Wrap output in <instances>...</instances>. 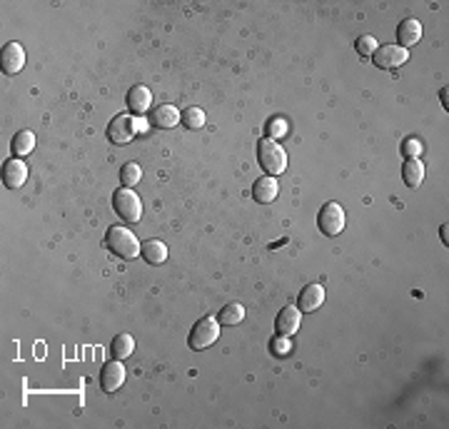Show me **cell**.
Returning <instances> with one entry per match:
<instances>
[{"label": "cell", "mask_w": 449, "mask_h": 429, "mask_svg": "<svg viewBox=\"0 0 449 429\" xmlns=\"http://www.w3.org/2000/svg\"><path fill=\"white\" fill-rule=\"evenodd\" d=\"M105 247L120 260H135V258H140V252H142L137 237L132 235L127 227H123V225H113V227L108 230V235H105Z\"/></svg>", "instance_id": "6da1fadb"}, {"label": "cell", "mask_w": 449, "mask_h": 429, "mask_svg": "<svg viewBox=\"0 0 449 429\" xmlns=\"http://www.w3.org/2000/svg\"><path fill=\"white\" fill-rule=\"evenodd\" d=\"M257 162L265 170V175H282L287 170V153L272 138H260L257 143Z\"/></svg>", "instance_id": "7a4b0ae2"}, {"label": "cell", "mask_w": 449, "mask_h": 429, "mask_svg": "<svg viewBox=\"0 0 449 429\" xmlns=\"http://www.w3.org/2000/svg\"><path fill=\"white\" fill-rule=\"evenodd\" d=\"M217 337H220V322H217L215 317H202V320L195 322V327L190 330L188 344L195 352H202V349H207L210 344H215Z\"/></svg>", "instance_id": "3957f363"}, {"label": "cell", "mask_w": 449, "mask_h": 429, "mask_svg": "<svg viewBox=\"0 0 449 429\" xmlns=\"http://www.w3.org/2000/svg\"><path fill=\"white\" fill-rule=\"evenodd\" d=\"M347 225V215H345V207L340 202H324L322 210L317 215V227L322 235L327 237H337L345 230Z\"/></svg>", "instance_id": "277c9868"}, {"label": "cell", "mask_w": 449, "mask_h": 429, "mask_svg": "<svg viewBox=\"0 0 449 429\" xmlns=\"http://www.w3.org/2000/svg\"><path fill=\"white\" fill-rule=\"evenodd\" d=\"M113 210L118 218H123L125 223H137L142 215V202L132 188H120L113 192Z\"/></svg>", "instance_id": "5b68a950"}, {"label": "cell", "mask_w": 449, "mask_h": 429, "mask_svg": "<svg viewBox=\"0 0 449 429\" xmlns=\"http://www.w3.org/2000/svg\"><path fill=\"white\" fill-rule=\"evenodd\" d=\"M137 132V120L132 115H115L108 125V140L113 145H127Z\"/></svg>", "instance_id": "8992f818"}, {"label": "cell", "mask_w": 449, "mask_h": 429, "mask_svg": "<svg viewBox=\"0 0 449 429\" xmlns=\"http://www.w3.org/2000/svg\"><path fill=\"white\" fill-rule=\"evenodd\" d=\"M407 60H410V52L399 45H382V48H377L375 55H372V63H375V68H380V70H394V68H399V65L407 63Z\"/></svg>", "instance_id": "52a82bcc"}, {"label": "cell", "mask_w": 449, "mask_h": 429, "mask_svg": "<svg viewBox=\"0 0 449 429\" xmlns=\"http://www.w3.org/2000/svg\"><path fill=\"white\" fill-rule=\"evenodd\" d=\"M300 322H302V312L300 307H282L279 309L277 320H275V332H277V337H287L290 339L292 335L300 330Z\"/></svg>", "instance_id": "ba28073f"}, {"label": "cell", "mask_w": 449, "mask_h": 429, "mask_svg": "<svg viewBox=\"0 0 449 429\" xmlns=\"http://www.w3.org/2000/svg\"><path fill=\"white\" fill-rule=\"evenodd\" d=\"M125 365H123V360H113L108 362V365L103 367V372H100V387H103V392H118L120 387H123V382H125Z\"/></svg>", "instance_id": "9c48e42d"}, {"label": "cell", "mask_w": 449, "mask_h": 429, "mask_svg": "<svg viewBox=\"0 0 449 429\" xmlns=\"http://www.w3.org/2000/svg\"><path fill=\"white\" fill-rule=\"evenodd\" d=\"M25 180H28V167L20 157H11L3 162V185L8 190H18L20 185H25Z\"/></svg>", "instance_id": "30bf717a"}, {"label": "cell", "mask_w": 449, "mask_h": 429, "mask_svg": "<svg viewBox=\"0 0 449 429\" xmlns=\"http://www.w3.org/2000/svg\"><path fill=\"white\" fill-rule=\"evenodd\" d=\"M324 304V287L312 282L308 285L305 290L300 292V297H297V307H300L302 315H308V312H315Z\"/></svg>", "instance_id": "8fae6325"}, {"label": "cell", "mask_w": 449, "mask_h": 429, "mask_svg": "<svg viewBox=\"0 0 449 429\" xmlns=\"http://www.w3.org/2000/svg\"><path fill=\"white\" fill-rule=\"evenodd\" d=\"M25 68V50L20 43H8L3 48V73L6 75H18Z\"/></svg>", "instance_id": "7c38bea8"}, {"label": "cell", "mask_w": 449, "mask_h": 429, "mask_svg": "<svg viewBox=\"0 0 449 429\" xmlns=\"http://www.w3.org/2000/svg\"><path fill=\"white\" fill-rule=\"evenodd\" d=\"M277 192H279L277 178H272V175H262V178H257L255 185H252V197H255V202H260V205L275 202Z\"/></svg>", "instance_id": "4fadbf2b"}, {"label": "cell", "mask_w": 449, "mask_h": 429, "mask_svg": "<svg viewBox=\"0 0 449 429\" xmlns=\"http://www.w3.org/2000/svg\"><path fill=\"white\" fill-rule=\"evenodd\" d=\"M422 38V23L415 20V17H404L402 23L397 25V41H399V48H407L410 45H417Z\"/></svg>", "instance_id": "5bb4252c"}, {"label": "cell", "mask_w": 449, "mask_h": 429, "mask_svg": "<svg viewBox=\"0 0 449 429\" xmlns=\"http://www.w3.org/2000/svg\"><path fill=\"white\" fill-rule=\"evenodd\" d=\"M150 105H153V92L148 87L145 85L130 87V92H127V110L132 115H145L150 110Z\"/></svg>", "instance_id": "9a60e30c"}, {"label": "cell", "mask_w": 449, "mask_h": 429, "mask_svg": "<svg viewBox=\"0 0 449 429\" xmlns=\"http://www.w3.org/2000/svg\"><path fill=\"white\" fill-rule=\"evenodd\" d=\"M180 120H182V115L175 105H160V108L153 113V125L160 127V130H170V127H175Z\"/></svg>", "instance_id": "2e32d148"}, {"label": "cell", "mask_w": 449, "mask_h": 429, "mask_svg": "<svg viewBox=\"0 0 449 429\" xmlns=\"http://www.w3.org/2000/svg\"><path fill=\"white\" fill-rule=\"evenodd\" d=\"M132 352H135V339H132V335L127 332L115 335L113 342H110V355H113V360H127Z\"/></svg>", "instance_id": "e0dca14e"}, {"label": "cell", "mask_w": 449, "mask_h": 429, "mask_svg": "<svg viewBox=\"0 0 449 429\" xmlns=\"http://www.w3.org/2000/svg\"><path fill=\"white\" fill-rule=\"evenodd\" d=\"M35 150V135L30 130H20L13 135V143H11V153L15 155V157H28L30 153Z\"/></svg>", "instance_id": "ac0fdd59"}, {"label": "cell", "mask_w": 449, "mask_h": 429, "mask_svg": "<svg viewBox=\"0 0 449 429\" xmlns=\"http://www.w3.org/2000/svg\"><path fill=\"white\" fill-rule=\"evenodd\" d=\"M402 180L407 188H420L422 180H424V165L420 162V157L415 160H407L402 167Z\"/></svg>", "instance_id": "d6986e66"}, {"label": "cell", "mask_w": 449, "mask_h": 429, "mask_svg": "<svg viewBox=\"0 0 449 429\" xmlns=\"http://www.w3.org/2000/svg\"><path fill=\"white\" fill-rule=\"evenodd\" d=\"M140 255L145 258V262L163 265L167 260V245H165V242H160V240H148V242H145V247H142Z\"/></svg>", "instance_id": "ffe728a7"}, {"label": "cell", "mask_w": 449, "mask_h": 429, "mask_svg": "<svg viewBox=\"0 0 449 429\" xmlns=\"http://www.w3.org/2000/svg\"><path fill=\"white\" fill-rule=\"evenodd\" d=\"M244 320V307L240 302H230L220 309V315H217V322L225 327H235Z\"/></svg>", "instance_id": "44dd1931"}, {"label": "cell", "mask_w": 449, "mask_h": 429, "mask_svg": "<svg viewBox=\"0 0 449 429\" xmlns=\"http://www.w3.org/2000/svg\"><path fill=\"white\" fill-rule=\"evenodd\" d=\"M142 178V170L137 162H125L123 170H120V180H123V188H135Z\"/></svg>", "instance_id": "7402d4cb"}, {"label": "cell", "mask_w": 449, "mask_h": 429, "mask_svg": "<svg viewBox=\"0 0 449 429\" xmlns=\"http://www.w3.org/2000/svg\"><path fill=\"white\" fill-rule=\"evenodd\" d=\"M205 113L200 108H188L185 113H182V120L180 122H185V127L188 130H200V127H205Z\"/></svg>", "instance_id": "603a6c76"}, {"label": "cell", "mask_w": 449, "mask_h": 429, "mask_svg": "<svg viewBox=\"0 0 449 429\" xmlns=\"http://www.w3.org/2000/svg\"><path fill=\"white\" fill-rule=\"evenodd\" d=\"M354 48H357V52L359 55H375V50L380 45H377V41H375V35H359L357 38V43H354Z\"/></svg>", "instance_id": "cb8c5ba5"}, {"label": "cell", "mask_w": 449, "mask_h": 429, "mask_svg": "<svg viewBox=\"0 0 449 429\" xmlns=\"http://www.w3.org/2000/svg\"><path fill=\"white\" fill-rule=\"evenodd\" d=\"M402 155L407 157V160H415V157H420L422 155V143L417 138H410L402 143Z\"/></svg>", "instance_id": "d4e9b609"}, {"label": "cell", "mask_w": 449, "mask_h": 429, "mask_svg": "<svg viewBox=\"0 0 449 429\" xmlns=\"http://www.w3.org/2000/svg\"><path fill=\"white\" fill-rule=\"evenodd\" d=\"M284 132H287V122H284V120H279V118H277V120L270 122V135H272V140L282 138Z\"/></svg>", "instance_id": "484cf974"}, {"label": "cell", "mask_w": 449, "mask_h": 429, "mask_svg": "<svg viewBox=\"0 0 449 429\" xmlns=\"http://www.w3.org/2000/svg\"><path fill=\"white\" fill-rule=\"evenodd\" d=\"M272 349H275V355H277V357H284V352L290 349V342H287V337H277V342L272 344Z\"/></svg>", "instance_id": "4316f807"}, {"label": "cell", "mask_w": 449, "mask_h": 429, "mask_svg": "<svg viewBox=\"0 0 449 429\" xmlns=\"http://www.w3.org/2000/svg\"><path fill=\"white\" fill-rule=\"evenodd\" d=\"M447 225H442V230H439V232H442V240H444V245H447Z\"/></svg>", "instance_id": "83f0119b"}]
</instances>
